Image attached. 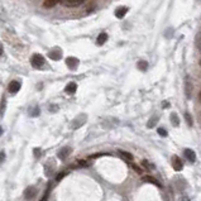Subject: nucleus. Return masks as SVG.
Wrapping results in <instances>:
<instances>
[{
  "label": "nucleus",
  "mask_w": 201,
  "mask_h": 201,
  "mask_svg": "<svg viewBox=\"0 0 201 201\" xmlns=\"http://www.w3.org/2000/svg\"><path fill=\"white\" fill-rule=\"evenodd\" d=\"M66 65L70 70H76L79 66V60L76 57H67L66 58Z\"/></svg>",
  "instance_id": "nucleus-4"
},
{
  "label": "nucleus",
  "mask_w": 201,
  "mask_h": 201,
  "mask_svg": "<svg viewBox=\"0 0 201 201\" xmlns=\"http://www.w3.org/2000/svg\"><path fill=\"white\" fill-rule=\"evenodd\" d=\"M47 197H48V191H47V192H46V195L41 199V201H48V200H47Z\"/></svg>",
  "instance_id": "nucleus-29"
},
{
  "label": "nucleus",
  "mask_w": 201,
  "mask_h": 201,
  "mask_svg": "<svg viewBox=\"0 0 201 201\" xmlns=\"http://www.w3.org/2000/svg\"><path fill=\"white\" fill-rule=\"evenodd\" d=\"M158 134L162 137H167V132L163 129V128H158Z\"/></svg>",
  "instance_id": "nucleus-26"
},
{
  "label": "nucleus",
  "mask_w": 201,
  "mask_h": 201,
  "mask_svg": "<svg viewBox=\"0 0 201 201\" xmlns=\"http://www.w3.org/2000/svg\"><path fill=\"white\" fill-rule=\"evenodd\" d=\"M157 120H158V118H157V116H153V118H152V119H151V120L148 121V124H147V126H148V128H153V126L156 125V123H157Z\"/></svg>",
  "instance_id": "nucleus-20"
},
{
  "label": "nucleus",
  "mask_w": 201,
  "mask_h": 201,
  "mask_svg": "<svg viewBox=\"0 0 201 201\" xmlns=\"http://www.w3.org/2000/svg\"><path fill=\"white\" fill-rule=\"evenodd\" d=\"M186 95H187V98L191 96V84L190 82H186Z\"/></svg>",
  "instance_id": "nucleus-22"
},
{
  "label": "nucleus",
  "mask_w": 201,
  "mask_h": 201,
  "mask_svg": "<svg viewBox=\"0 0 201 201\" xmlns=\"http://www.w3.org/2000/svg\"><path fill=\"white\" fill-rule=\"evenodd\" d=\"M4 158H5V153L4 152H0V163L4 161Z\"/></svg>",
  "instance_id": "nucleus-27"
},
{
  "label": "nucleus",
  "mask_w": 201,
  "mask_h": 201,
  "mask_svg": "<svg viewBox=\"0 0 201 201\" xmlns=\"http://www.w3.org/2000/svg\"><path fill=\"white\" fill-rule=\"evenodd\" d=\"M76 90H77V85H76L75 82H70V84L66 86V89H65V91H66L67 94H75Z\"/></svg>",
  "instance_id": "nucleus-12"
},
{
  "label": "nucleus",
  "mask_w": 201,
  "mask_h": 201,
  "mask_svg": "<svg viewBox=\"0 0 201 201\" xmlns=\"http://www.w3.org/2000/svg\"><path fill=\"white\" fill-rule=\"evenodd\" d=\"M85 3V0H63V5L67 8H76Z\"/></svg>",
  "instance_id": "nucleus-3"
},
{
  "label": "nucleus",
  "mask_w": 201,
  "mask_h": 201,
  "mask_svg": "<svg viewBox=\"0 0 201 201\" xmlns=\"http://www.w3.org/2000/svg\"><path fill=\"white\" fill-rule=\"evenodd\" d=\"M142 164H143L145 168H148V170H152V168H153V166H152V164H151L148 161H142Z\"/></svg>",
  "instance_id": "nucleus-23"
},
{
  "label": "nucleus",
  "mask_w": 201,
  "mask_h": 201,
  "mask_svg": "<svg viewBox=\"0 0 201 201\" xmlns=\"http://www.w3.org/2000/svg\"><path fill=\"white\" fill-rule=\"evenodd\" d=\"M128 10H129V9H128L126 7H119V8L115 10V16L119 18V19H121V18L125 16V14L128 13Z\"/></svg>",
  "instance_id": "nucleus-10"
},
{
  "label": "nucleus",
  "mask_w": 201,
  "mask_h": 201,
  "mask_svg": "<svg viewBox=\"0 0 201 201\" xmlns=\"http://www.w3.org/2000/svg\"><path fill=\"white\" fill-rule=\"evenodd\" d=\"M106 41H107V34L106 33H100L98 39H96V43H98V46H103Z\"/></svg>",
  "instance_id": "nucleus-15"
},
{
  "label": "nucleus",
  "mask_w": 201,
  "mask_h": 201,
  "mask_svg": "<svg viewBox=\"0 0 201 201\" xmlns=\"http://www.w3.org/2000/svg\"><path fill=\"white\" fill-rule=\"evenodd\" d=\"M118 154L123 158V159H125V161H133L134 159V157H133V154L132 153H129V152H125V151H118Z\"/></svg>",
  "instance_id": "nucleus-11"
},
{
  "label": "nucleus",
  "mask_w": 201,
  "mask_h": 201,
  "mask_svg": "<svg viewBox=\"0 0 201 201\" xmlns=\"http://www.w3.org/2000/svg\"><path fill=\"white\" fill-rule=\"evenodd\" d=\"M195 43H196V47L201 51V33H199L196 35V39H195Z\"/></svg>",
  "instance_id": "nucleus-19"
},
{
  "label": "nucleus",
  "mask_w": 201,
  "mask_h": 201,
  "mask_svg": "<svg viewBox=\"0 0 201 201\" xmlns=\"http://www.w3.org/2000/svg\"><path fill=\"white\" fill-rule=\"evenodd\" d=\"M2 54H3V46L0 44V56H2Z\"/></svg>",
  "instance_id": "nucleus-31"
},
{
  "label": "nucleus",
  "mask_w": 201,
  "mask_h": 201,
  "mask_svg": "<svg viewBox=\"0 0 201 201\" xmlns=\"http://www.w3.org/2000/svg\"><path fill=\"white\" fill-rule=\"evenodd\" d=\"M48 57H49L51 60H53V61H58V60H61V57H62V53H61V51H60L58 48H56V49L49 51Z\"/></svg>",
  "instance_id": "nucleus-7"
},
{
  "label": "nucleus",
  "mask_w": 201,
  "mask_h": 201,
  "mask_svg": "<svg viewBox=\"0 0 201 201\" xmlns=\"http://www.w3.org/2000/svg\"><path fill=\"white\" fill-rule=\"evenodd\" d=\"M180 201H191L187 196H182V197H180Z\"/></svg>",
  "instance_id": "nucleus-28"
},
{
  "label": "nucleus",
  "mask_w": 201,
  "mask_h": 201,
  "mask_svg": "<svg viewBox=\"0 0 201 201\" xmlns=\"http://www.w3.org/2000/svg\"><path fill=\"white\" fill-rule=\"evenodd\" d=\"M24 199L27 200V201H30V200H33V197L37 195V189H35L34 186H29V187H27L25 190H24Z\"/></svg>",
  "instance_id": "nucleus-2"
},
{
  "label": "nucleus",
  "mask_w": 201,
  "mask_h": 201,
  "mask_svg": "<svg viewBox=\"0 0 201 201\" xmlns=\"http://www.w3.org/2000/svg\"><path fill=\"white\" fill-rule=\"evenodd\" d=\"M137 67L140 70V71H147L148 70V62H145V61H139L138 63H137Z\"/></svg>",
  "instance_id": "nucleus-16"
},
{
  "label": "nucleus",
  "mask_w": 201,
  "mask_h": 201,
  "mask_svg": "<svg viewBox=\"0 0 201 201\" xmlns=\"http://www.w3.org/2000/svg\"><path fill=\"white\" fill-rule=\"evenodd\" d=\"M66 175H67V172H66V171H65V172H63V171H62V172H60V173L56 176V181H61Z\"/></svg>",
  "instance_id": "nucleus-24"
},
{
  "label": "nucleus",
  "mask_w": 201,
  "mask_h": 201,
  "mask_svg": "<svg viewBox=\"0 0 201 201\" xmlns=\"http://www.w3.org/2000/svg\"><path fill=\"white\" fill-rule=\"evenodd\" d=\"M185 118H186L187 124H189V125H192V118H191V115H190L189 113H186V114H185Z\"/></svg>",
  "instance_id": "nucleus-25"
},
{
  "label": "nucleus",
  "mask_w": 201,
  "mask_h": 201,
  "mask_svg": "<svg viewBox=\"0 0 201 201\" xmlns=\"http://www.w3.org/2000/svg\"><path fill=\"white\" fill-rule=\"evenodd\" d=\"M8 90L10 94H16L18 91L21 90V82L19 81H11L8 86Z\"/></svg>",
  "instance_id": "nucleus-6"
},
{
  "label": "nucleus",
  "mask_w": 201,
  "mask_h": 201,
  "mask_svg": "<svg viewBox=\"0 0 201 201\" xmlns=\"http://www.w3.org/2000/svg\"><path fill=\"white\" fill-rule=\"evenodd\" d=\"M163 106H164V109H166L167 106H170V103H166V101H164V103H163Z\"/></svg>",
  "instance_id": "nucleus-30"
},
{
  "label": "nucleus",
  "mask_w": 201,
  "mask_h": 201,
  "mask_svg": "<svg viewBox=\"0 0 201 201\" xmlns=\"http://www.w3.org/2000/svg\"><path fill=\"white\" fill-rule=\"evenodd\" d=\"M184 154H185V157L187 158V161H190V162H195V161H196V153H195L192 149H190V148L185 149V151H184Z\"/></svg>",
  "instance_id": "nucleus-9"
},
{
  "label": "nucleus",
  "mask_w": 201,
  "mask_h": 201,
  "mask_svg": "<svg viewBox=\"0 0 201 201\" xmlns=\"http://www.w3.org/2000/svg\"><path fill=\"white\" fill-rule=\"evenodd\" d=\"M172 167H173L175 171H181L182 168H184V163H182V161L177 156L172 157Z\"/></svg>",
  "instance_id": "nucleus-5"
},
{
  "label": "nucleus",
  "mask_w": 201,
  "mask_h": 201,
  "mask_svg": "<svg viewBox=\"0 0 201 201\" xmlns=\"http://www.w3.org/2000/svg\"><path fill=\"white\" fill-rule=\"evenodd\" d=\"M142 180H143V182H147V184H152V185H156V186H158V187H162V185L158 182V180H157V178H154L153 176H149V175L143 176V177H142Z\"/></svg>",
  "instance_id": "nucleus-8"
},
{
  "label": "nucleus",
  "mask_w": 201,
  "mask_h": 201,
  "mask_svg": "<svg viewBox=\"0 0 201 201\" xmlns=\"http://www.w3.org/2000/svg\"><path fill=\"white\" fill-rule=\"evenodd\" d=\"M5 104H7V100H5V98L3 96L2 98V104H0V114H4V112H5Z\"/></svg>",
  "instance_id": "nucleus-18"
},
{
  "label": "nucleus",
  "mask_w": 201,
  "mask_h": 201,
  "mask_svg": "<svg viewBox=\"0 0 201 201\" xmlns=\"http://www.w3.org/2000/svg\"><path fill=\"white\" fill-rule=\"evenodd\" d=\"M3 134V129H2V126H0V135Z\"/></svg>",
  "instance_id": "nucleus-33"
},
{
  "label": "nucleus",
  "mask_w": 201,
  "mask_h": 201,
  "mask_svg": "<svg viewBox=\"0 0 201 201\" xmlns=\"http://www.w3.org/2000/svg\"><path fill=\"white\" fill-rule=\"evenodd\" d=\"M30 63L35 68H42L44 66L46 61H44L43 56H41V54H38V53H35V54H33V56L30 57Z\"/></svg>",
  "instance_id": "nucleus-1"
},
{
  "label": "nucleus",
  "mask_w": 201,
  "mask_h": 201,
  "mask_svg": "<svg viewBox=\"0 0 201 201\" xmlns=\"http://www.w3.org/2000/svg\"><path fill=\"white\" fill-rule=\"evenodd\" d=\"M58 3H60V0H44L43 7H44V8H47V9H49V8L56 7Z\"/></svg>",
  "instance_id": "nucleus-14"
},
{
  "label": "nucleus",
  "mask_w": 201,
  "mask_h": 201,
  "mask_svg": "<svg viewBox=\"0 0 201 201\" xmlns=\"http://www.w3.org/2000/svg\"><path fill=\"white\" fill-rule=\"evenodd\" d=\"M130 167H132L137 173H142V172H143V170L138 166V164H135V163H130Z\"/></svg>",
  "instance_id": "nucleus-21"
},
{
  "label": "nucleus",
  "mask_w": 201,
  "mask_h": 201,
  "mask_svg": "<svg viewBox=\"0 0 201 201\" xmlns=\"http://www.w3.org/2000/svg\"><path fill=\"white\" fill-rule=\"evenodd\" d=\"M70 153H71V148L70 147H65V148H62L61 151H58V157L61 158V159H65L67 156H70Z\"/></svg>",
  "instance_id": "nucleus-13"
},
{
  "label": "nucleus",
  "mask_w": 201,
  "mask_h": 201,
  "mask_svg": "<svg viewBox=\"0 0 201 201\" xmlns=\"http://www.w3.org/2000/svg\"><path fill=\"white\" fill-rule=\"evenodd\" d=\"M200 66H201V60H200Z\"/></svg>",
  "instance_id": "nucleus-34"
},
{
  "label": "nucleus",
  "mask_w": 201,
  "mask_h": 201,
  "mask_svg": "<svg viewBox=\"0 0 201 201\" xmlns=\"http://www.w3.org/2000/svg\"><path fill=\"white\" fill-rule=\"evenodd\" d=\"M171 123L173 124V126H178L180 125V119H178V116H177L176 113H172L171 114Z\"/></svg>",
  "instance_id": "nucleus-17"
},
{
  "label": "nucleus",
  "mask_w": 201,
  "mask_h": 201,
  "mask_svg": "<svg viewBox=\"0 0 201 201\" xmlns=\"http://www.w3.org/2000/svg\"><path fill=\"white\" fill-rule=\"evenodd\" d=\"M199 100L201 101V90H200V94H199Z\"/></svg>",
  "instance_id": "nucleus-32"
}]
</instances>
